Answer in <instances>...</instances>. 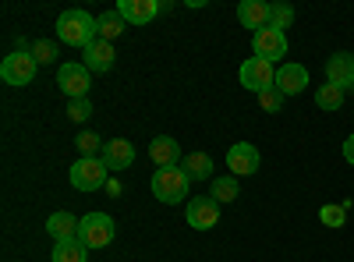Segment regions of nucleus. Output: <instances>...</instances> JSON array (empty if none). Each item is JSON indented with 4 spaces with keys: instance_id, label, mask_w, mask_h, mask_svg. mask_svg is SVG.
<instances>
[{
    "instance_id": "1",
    "label": "nucleus",
    "mask_w": 354,
    "mask_h": 262,
    "mask_svg": "<svg viewBox=\"0 0 354 262\" xmlns=\"http://www.w3.org/2000/svg\"><path fill=\"white\" fill-rule=\"evenodd\" d=\"M57 36H61V43H68V46L88 50L100 39V18H93L82 8H71V11H64L61 18H57Z\"/></svg>"
},
{
    "instance_id": "2",
    "label": "nucleus",
    "mask_w": 354,
    "mask_h": 262,
    "mask_svg": "<svg viewBox=\"0 0 354 262\" xmlns=\"http://www.w3.org/2000/svg\"><path fill=\"white\" fill-rule=\"evenodd\" d=\"M188 185H192V178L181 167H156V174H153V198H160L163 206H177V202L188 198Z\"/></svg>"
},
{
    "instance_id": "3",
    "label": "nucleus",
    "mask_w": 354,
    "mask_h": 262,
    "mask_svg": "<svg viewBox=\"0 0 354 262\" xmlns=\"http://www.w3.org/2000/svg\"><path fill=\"white\" fill-rule=\"evenodd\" d=\"M106 174H110V167L103 163V156H78L71 163L68 178H71V188H78V191H96L106 185Z\"/></svg>"
},
{
    "instance_id": "4",
    "label": "nucleus",
    "mask_w": 354,
    "mask_h": 262,
    "mask_svg": "<svg viewBox=\"0 0 354 262\" xmlns=\"http://www.w3.org/2000/svg\"><path fill=\"white\" fill-rule=\"evenodd\" d=\"M39 71V61L32 53H25V50H15L4 57V64H0V78H4L8 85H15V89H21V85H32Z\"/></svg>"
},
{
    "instance_id": "5",
    "label": "nucleus",
    "mask_w": 354,
    "mask_h": 262,
    "mask_svg": "<svg viewBox=\"0 0 354 262\" xmlns=\"http://www.w3.org/2000/svg\"><path fill=\"white\" fill-rule=\"evenodd\" d=\"M117 234V227L106 213H85L82 216V227H78V241L85 248H106Z\"/></svg>"
},
{
    "instance_id": "6",
    "label": "nucleus",
    "mask_w": 354,
    "mask_h": 262,
    "mask_svg": "<svg viewBox=\"0 0 354 262\" xmlns=\"http://www.w3.org/2000/svg\"><path fill=\"white\" fill-rule=\"evenodd\" d=\"M57 85L68 100H88V89H93V71L85 64L71 61V64H61L57 68Z\"/></svg>"
},
{
    "instance_id": "7",
    "label": "nucleus",
    "mask_w": 354,
    "mask_h": 262,
    "mask_svg": "<svg viewBox=\"0 0 354 262\" xmlns=\"http://www.w3.org/2000/svg\"><path fill=\"white\" fill-rule=\"evenodd\" d=\"M238 78H241L245 89L255 93V96L277 85V71H273V64H270V61H262V57H248V61L241 64V71H238Z\"/></svg>"
},
{
    "instance_id": "8",
    "label": "nucleus",
    "mask_w": 354,
    "mask_h": 262,
    "mask_svg": "<svg viewBox=\"0 0 354 262\" xmlns=\"http://www.w3.org/2000/svg\"><path fill=\"white\" fill-rule=\"evenodd\" d=\"M262 156L252 142H234L230 149H227V170H230V178H252V174L259 170Z\"/></svg>"
},
{
    "instance_id": "9",
    "label": "nucleus",
    "mask_w": 354,
    "mask_h": 262,
    "mask_svg": "<svg viewBox=\"0 0 354 262\" xmlns=\"http://www.w3.org/2000/svg\"><path fill=\"white\" fill-rule=\"evenodd\" d=\"M188 227L192 230H213L220 223V202L209 198V195H195L188 198Z\"/></svg>"
},
{
    "instance_id": "10",
    "label": "nucleus",
    "mask_w": 354,
    "mask_h": 262,
    "mask_svg": "<svg viewBox=\"0 0 354 262\" xmlns=\"http://www.w3.org/2000/svg\"><path fill=\"white\" fill-rule=\"evenodd\" d=\"M252 50L255 57H262V61H280V57H287V36L280 32V28H259V32H252Z\"/></svg>"
},
{
    "instance_id": "11",
    "label": "nucleus",
    "mask_w": 354,
    "mask_h": 262,
    "mask_svg": "<svg viewBox=\"0 0 354 262\" xmlns=\"http://www.w3.org/2000/svg\"><path fill=\"white\" fill-rule=\"evenodd\" d=\"M326 82L330 85H340L344 93H354V53L340 50L326 61Z\"/></svg>"
},
{
    "instance_id": "12",
    "label": "nucleus",
    "mask_w": 354,
    "mask_h": 262,
    "mask_svg": "<svg viewBox=\"0 0 354 262\" xmlns=\"http://www.w3.org/2000/svg\"><path fill=\"white\" fill-rule=\"evenodd\" d=\"M117 15H121L128 25H149L160 15V0H121V4H117Z\"/></svg>"
},
{
    "instance_id": "13",
    "label": "nucleus",
    "mask_w": 354,
    "mask_h": 262,
    "mask_svg": "<svg viewBox=\"0 0 354 262\" xmlns=\"http://www.w3.org/2000/svg\"><path fill=\"white\" fill-rule=\"evenodd\" d=\"M305 85H308V68H305V64H280V68H277V89H280L283 96L305 93Z\"/></svg>"
},
{
    "instance_id": "14",
    "label": "nucleus",
    "mask_w": 354,
    "mask_h": 262,
    "mask_svg": "<svg viewBox=\"0 0 354 262\" xmlns=\"http://www.w3.org/2000/svg\"><path fill=\"white\" fill-rule=\"evenodd\" d=\"M103 163L110 167V170H128L131 163H135V145L128 142V138H110L106 145H103Z\"/></svg>"
},
{
    "instance_id": "15",
    "label": "nucleus",
    "mask_w": 354,
    "mask_h": 262,
    "mask_svg": "<svg viewBox=\"0 0 354 262\" xmlns=\"http://www.w3.org/2000/svg\"><path fill=\"white\" fill-rule=\"evenodd\" d=\"M78 227H82V220L75 216V213H50V220H46V234L61 245V241H75L78 238Z\"/></svg>"
},
{
    "instance_id": "16",
    "label": "nucleus",
    "mask_w": 354,
    "mask_h": 262,
    "mask_svg": "<svg viewBox=\"0 0 354 262\" xmlns=\"http://www.w3.org/2000/svg\"><path fill=\"white\" fill-rule=\"evenodd\" d=\"M113 61H117V53H113V46H110L106 39H96L93 46L85 50V57H82V64H85L88 71H100V75H106V71L113 68Z\"/></svg>"
},
{
    "instance_id": "17",
    "label": "nucleus",
    "mask_w": 354,
    "mask_h": 262,
    "mask_svg": "<svg viewBox=\"0 0 354 262\" xmlns=\"http://www.w3.org/2000/svg\"><path fill=\"white\" fill-rule=\"evenodd\" d=\"M149 160L156 167H177V160H181V145H177L170 135H156L149 142Z\"/></svg>"
},
{
    "instance_id": "18",
    "label": "nucleus",
    "mask_w": 354,
    "mask_h": 262,
    "mask_svg": "<svg viewBox=\"0 0 354 262\" xmlns=\"http://www.w3.org/2000/svg\"><path fill=\"white\" fill-rule=\"evenodd\" d=\"M238 21L245 25V28H266L270 25V4H262V0H241L238 4Z\"/></svg>"
},
{
    "instance_id": "19",
    "label": "nucleus",
    "mask_w": 354,
    "mask_h": 262,
    "mask_svg": "<svg viewBox=\"0 0 354 262\" xmlns=\"http://www.w3.org/2000/svg\"><path fill=\"white\" fill-rule=\"evenodd\" d=\"M181 170L192 181H213V156L209 153H188L181 160Z\"/></svg>"
},
{
    "instance_id": "20",
    "label": "nucleus",
    "mask_w": 354,
    "mask_h": 262,
    "mask_svg": "<svg viewBox=\"0 0 354 262\" xmlns=\"http://www.w3.org/2000/svg\"><path fill=\"white\" fill-rule=\"evenodd\" d=\"M53 262H88V248L75 238V241H61V245H53Z\"/></svg>"
},
{
    "instance_id": "21",
    "label": "nucleus",
    "mask_w": 354,
    "mask_h": 262,
    "mask_svg": "<svg viewBox=\"0 0 354 262\" xmlns=\"http://www.w3.org/2000/svg\"><path fill=\"white\" fill-rule=\"evenodd\" d=\"M315 106L319 110H330V113L340 110L344 106V89H340V85H330V82L319 85V89H315Z\"/></svg>"
},
{
    "instance_id": "22",
    "label": "nucleus",
    "mask_w": 354,
    "mask_h": 262,
    "mask_svg": "<svg viewBox=\"0 0 354 262\" xmlns=\"http://www.w3.org/2000/svg\"><path fill=\"white\" fill-rule=\"evenodd\" d=\"M128 28V21L117 15V8L113 11H106V15H100V39H106V43H113L117 36H121Z\"/></svg>"
},
{
    "instance_id": "23",
    "label": "nucleus",
    "mask_w": 354,
    "mask_h": 262,
    "mask_svg": "<svg viewBox=\"0 0 354 262\" xmlns=\"http://www.w3.org/2000/svg\"><path fill=\"white\" fill-rule=\"evenodd\" d=\"M238 195H241V185H238V178H213L209 198H216L220 206H223V202H234Z\"/></svg>"
},
{
    "instance_id": "24",
    "label": "nucleus",
    "mask_w": 354,
    "mask_h": 262,
    "mask_svg": "<svg viewBox=\"0 0 354 262\" xmlns=\"http://www.w3.org/2000/svg\"><path fill=\"white\" fill-rule=\"evenodd\" d=\"M103 138L96 135V131H78V138H75V149H78V156H96V153H103Z\"/></svg>"
},
{
    "instance_id": "25",
    "label": "nucleus",
    "mask_w": 354,
    "mask_h": 262,
    "mask_svg": "<svg viewBox=\"0 0 354 262\" xmlns=\"http://www.w3.org/2000/svg\"><path fill=\"white\" fill-rule=\"evenodd\" d=\"M294 25V8L290 4H270V28H290Z\"/></svg>"
},
{
    "instance_id": "26",
    "label": "nucleus",
    "mask_w": 354,
    "mask_h": 262,
    "mask_svg": "<svg viewBox=\"0 0 354 262\" xmlns=\"http://www.w3.org/2000/svg\"><path fill=\"white\" fill-rule=\"evenodd\" d=\"M319 220L326 223V227H333V230H337V227H344V223H347V209H344V202H340V206H322V209H319Z\"/></svg>"
},
{
    "instance_id": "27",
    "label": "nucleus",
    "mask_w": 354,
    "mask_h": 262,
    "mask_svg": "<svg viewBox=\"0 0 354 262\" xmlns=\"http://www.w3.org/2000/svg\"><path fill=\"white\" fill-rule=\"evenodd\" d=\"M283 100H287V96L277 89V85H273V89H266V93H259V106H262L266 113H280Z\"/></svg>"
},
{
    "instance_id": "28",
    "label": "nucleus",
    "mask_w": 354,
    "mask_h": 262,
    "mask_svg": "<svg viewBox=\"0 0 354 262\" xmlns=\"http://www.w3.org/2000/svg\"><path fill=\"white\" fill-rule=\"evenodd\" d=\"M32 57L39 64H53L57 61V43H50V39H36L32 43Z\"/></svg>"
},
{
    "instance_id": "29",
    "label": "nucleus",
    "mask_w": 354,
    "mask_h": 262,
    "mask_svg": "<svg viewBox=\"0 0 354 262\" xmlns=\"http://www.w3.org/2000/svg\"><path fill=\"white\" fill-rule=\"evenodd\" d=\"M68 118H71L75 124L88 121V118H93V103H88V100H71V103H68Z\"/></svg>"
},
{
    "instance_id": "30",
    "label": "nucleus",
    "mask_w": 354,
    "mask_h": 262,
    "mask_svg": "<svg viewBox=\"0 0 354 262\" xmlns=\"http://www.w3.org/2000/svg\"><path fill=\"white\" fill-rule=\"evenodd\" d=\"M344 160L354 167V135H347V142H344Z\"/></svg>"
}]
</instances>
